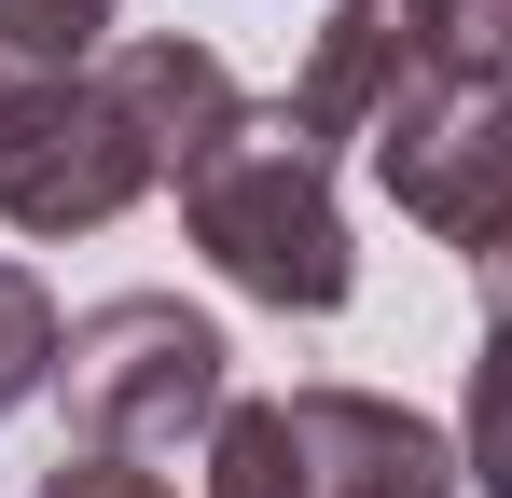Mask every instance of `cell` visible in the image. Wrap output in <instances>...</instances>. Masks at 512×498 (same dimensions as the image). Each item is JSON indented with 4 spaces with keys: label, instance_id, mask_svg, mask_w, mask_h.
<instances>
[{
    "label": "cell",
    "instance_id": "2",
    "mask_svg": "<svg viewBox=\"0 0 512 498\" xmlns=\"http://www.w3.org/2000/svg\"><path fill=\"white\" fill-rule=\"evenodd\" d=\"M374 180L416 208L443 249H499V222H512V42H443L374 125Z\"/></svg>",
    "mask_w": 512,
    "mask_h": 498
},
{
    "label": "cell",
    "instance_id": "7",
    "mask_svg": "<svg viewBox=\"0 0 512 498\" xmlns=\"http://www.w3.org/2000/svg\"><path fill=\"white\" fill-rule=\"evenodd\" d=\"M208 498H305V429H291V402H222L208 415Z\"/></svg>",
    "mask_w": 512,
    "mask_h": 498
},
{
    "label": "cell",
    "instance_id": "5",
    "mask_svg": "<svg viewBox=\"0 0 512 498\" xmlns=\"http://www.w3.org/2000/svg\"><path fill=\"white\" fill-rule=\"evenodd\" d=\"M305 498H457V429L402 415L388 388H291Z\"/></svg>",
    "mask_w": 512,
    "mask_h": 498
},
{
    "label": "cell",
    "instance_id": "4",
    "mask_svg": "<svg viewBox=\"0 0 512 498\" xmlns=\"http://www.w3.org/2000/svg\"><path fill=\"white\" fill-rule=\"evenodd\" d=\"M153 180H167V166H153L139 111L111 97L97 56L70 83L0 97V222H14V236H97V222H125Z\"/></svg>",
    "mask_w": 512,
    "mask_h": 498
},
{
    "label": "cell",
    "instance_id": "8",
    "mask_svg": "<svg viewBox=\"0 0 512 498\" xmlns=\"http://www.w3.org/2000/svg\"><path fill=\"white\" fill-rule=\"evenodd\" d=\"M97 42H111V0H0V97L70 83Z\"/></svg>",
    "mask_w": 512,
    "mask_h": 498
},
{
    "label": "cell",
    "instance_id": "9",
    "mask_svg": "<svg viewBox=\"0 0 512 498\" xmlns=\"http://www.w3.org/2000/svg\"><path fill=\"white\" fill-rule=\"evenodd\" d=\"M42 374H56V291L28 263H0V415L42 402Z\"/></svg>",
    "mask_w": 512,
    "mask_h": 498
},
{
    "label": "cell",
    "instance_id": "3",
    "mask_svg": "<svg viewBox=\"0 0 512 498\" xmlns=\"http://www.w3.org/2000/svg\"><path fill=\"white\" fill-rule=\"evenodd\" d=\"M222 319H194L180 291H111L84 319H56V374L42 388H70V429L111 443V457H153L180 429H208V415L236 402L222 388Z\"/></svg>",
    "mask_w": 512,
    "mask_h": 498
},
{
    "label": "cell",
    "instance_id": "1",
    "mask_svg": "<svg viewBox=\"0 0 512 498\" xmlns=\"http://www.w3.org/2000/svg\"><path fill=\"white\" fill-rule=\"evenodd\" d=\"M180 222L222 263V291H250L277 319H333L360 291V249H346V208H333V153H305L277 111H236L180 166Z\"/></svg>",
    "mask_w": 512,
    "mask_h": 498
},
{
    "label": "cell",
    "instance_id": "6",
    "mask_svg": "<svg viewBox=\"0 0 512 498\" xmlns=\"http://www.w3.org/2000/svg\"><path fill=\"white\" fill-rule=\"evenodd\" d=\"M97 70H111V97L139 111V139H153V166H167V180H180L194 153H208V139H222L236 111H250V97H236V70H222L208 42H180V28H139V42H97Z\"/></svg>",
    "mask_w": 512,
    "mask_h": 498
},
{
    "label": "cell",
    "instance_id": "10",
    "mask_svg": "<svg viewBox=\"0 0 512 498\" xmlns=\"http://www.w3.org/2000/svg\"><path fill=\"white\" fill-rule=\"evenodd\" d=\"M28 498H180V485H167V471H139V457H111V443H70Z\"/></svg>",
    "mask_w": 512,
    "mask_h": 498
}]
</instances>
